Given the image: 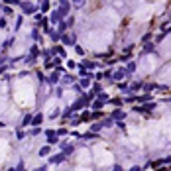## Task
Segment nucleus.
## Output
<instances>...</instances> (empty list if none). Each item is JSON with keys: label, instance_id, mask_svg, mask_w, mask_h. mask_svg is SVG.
I'll return each mask as SVG.
<instances>
[{"label": "nucleus", "instance_id": "obj_28", "mask_svg": "<svg viewBox=\"0 0 171 171\" xmlns=\"http://www.w3.org/2000/svg\"><path fill=\"white\" fill-rule=\"evenodd\" d=\"M49 35H51L53 41H59V40H61V33H59V32H49Z\"/></svg>", "mask_w": 171, "mask_h": 171}, {"label": "nucleus", "instance_id": "obj_29", "mask_svg": "<svg viewBox=\"0 0 171 171\" xmlns=\"http://www.w3.org/2000/svg\"><path fill=\"white\" fill-rule=\"evenodd\" d=\"M120 89V91H124V92H130V87L126 85V83H118V85H116Z\"/></svg>", "mask_w": 171, "mask_h": 171}, {"label": "nucleus", "instance_id": "obj_8", "mask_svg": "<svg viewBox=\"0 0 171 171\" xmlns=\"http://www.w3.org/2000/svg\"><path fill=\"white\" fill-rule=\"evenodd\" d=\"M41 122H43V114H41V112L33 114V118H32V126H33V128H40Z\"/></svg>", "mask_w": 171, "mask_h": 171}, {"label": "nucleus", "instance_id": "obj_16", "mask_svg": "<svg viewBox=\"0 0 171 171\" xmlns=\"http://www.w3.org/2000/svg\"><path fill=\"white\" fill-rule=\"evenodd\" d=\"M85 120H92V112H89V110L81 112V122H85Z\"/></svg>", "mask_w": 171, "mask_h": 171}, {"label": "nucleus", "instance_id": "obj_18", "mask_svg": "<svg viewBox=\"0 0 171 171\" xmlns=\"http://www.w3.org/2000/svg\"><path fill=\"white\" fill-rule=\"evenodd\" d=\"M148 100H151L150 94H142V96H136V102H140V104H144V102H148Z\"/></svg>", "mask_w": 171, "mask_h": 171}, {"label": "nucleus", "instance_id": "obj_1", "mask_svg": "<svg viewBox=\"0 0 171 171\" xmlns=\"http://www.w3.org/2000/svg\"><path fill=\"white\" fill-rule=\"evenodd\" d=\"M91 100H94V96H91V94H81L79 99H77V100H75V102L71 104L73 112H77V110H83V108H85V106L89 104Z\"/></svg>", "mask_w": 171, "mask_h": 171}, {"label": "nucleus", "instance_id": "obj_5", "mask_svg": "<svg viewBox=\"0 0 171 171\" xmlns=\"http://www.w3.org/2000/svg\"><path fill=\"white\" fill-rule=\"evenodd\" d=\"M22 10H24V14H35V10H40V8L30 2H22Z\"/></svg>", "mask_w": 171, "mask_h": 171}, {"label": "nucleus", "instance_id": "obj_27", "mask_svg": "<svg viewBox=\"0 0 171 171\" xmlns=\"http://www.w3.org/2000/svg\"><path fill=\"white\" fill-rule=\"evenodd\" d=\"M32 118H33L32 114H26V116H24V120H22V124H24V126H28V124H32Z\"/></svg>", "mask_w": 171, "mask_h": 171}, {"label": "nucleus", "instance_id": "obj_21", "mask_svg": "<svg viewBox=\"0 0 171 171\" xmlns=\"http://www.w3.org/2000/svg\"><path fill=\"white\" fill-rule=\"evenodd\" d=\"M61 153H65V155H69V153H73V151H75V148H73V145H61Z\"/></svg>", "mask_w": 171, "mask_h": 171}, {"label": "nucleus", "instance_id": "obj_24", "mask_svg": "<svg viewBox=\"0 0 171 171\" xmlns=\"http://www.w3.org/2000/svg\"><path fill=\"white\" fill-rule=\"evenodd\" d=\"M41 55H43V59H51V57H53V55H55V53H53V49H45V51H43V53H41Z\"/></svg>", "mask_w": 171, "mask_h": 171}, {"label": "nucleus", "instance_id": "obj_14", "mask_svg": "<svg viewBox=\"0 0 171 171\" xmlns=\"http://www.w3.org/2000/svg\"><path fill=\"white\" fill-rule=\"evenodd\" d=\"M49 83H51V85H57V81H59V71H55V73H51V75H49Z\"/></svg>", "mask_w": 171, "mask_h": 171}, {"label": "nucleus", "instance_id": "obj_3", "mask_svg": "<svg viewBox=\"0 0 171 171\" xmlns=\"http://www.w3.org/2000/svg\"><path fill=\"white\" fill-rule=\"evenodd\" d=\"M65 161H67L65 153H55V155L49 158V163H51V165H61V163H65Z\"/></svg>", "mask_w": 171, "mask_h": 171}, {"label": "nucleus", "instance_id": "obj_43", "mask_svg": "<svg viewBox=\"0 0 171 171\" xmlns=\"http://www.w3.org/2000/svg\"><path fill=\"white\" fill-rule=\"evenodd\" d=\"M116 124H118L120 130H124V132H126V124H124V122H116Z\"/></svg>", "mask_w": 171, "mask_h": 171}, {"label": "nucleus", "instance_id": "obj_10", "mask_svg": "<svg viewBox=\"0 0 171 171\" xmlns=\"http://www.w3.org/2000/svg\"><path fill=\"white\" fill-rule=\"evenodd\" d=\"M45 136H47V142H49V144H55V142H57L55 130H45Z\"/></svg>", "mask_w": 171, "mask_h": 171}, {"label": "nucleus", "instance_id": "obj_19", "mask_svg": "<svg viewBox=\"0 0 171 171\" xmlns=\"http://www.w3.org/2000/svg\"><path fill=\"white\" fill-rule=\"evenodd\" d=\"M100 128H104V126H102V122H96V124H92V126H91V130H89V132H91V134H96Z\"/></svg>", "mask_w": 171, "mask_h": 171}, {"label": "nucleus", "instance_id": "obj_33", "mask_svg": "<svg viewBox=\"0 0 171 171\" xmlns=\"http://www.w3.org/2000/svg\"><path fill=\"white\" fill-rule=\"evenodd\" d=\"M126 71H128V75H130V73H134V71H136V63H128Z\"/></svg>", "mask_w": 171, "mask_h": 171}, {"label": "nucleus", "instance_id": "obj_30", "mask_svg": "<svg viewBox=\"0 0 171 171\" xmlns=\"http://www.w3.org/2000/svg\"><path fill=\"white\" fill-rule=\"evenodd\" d=\"M49 6H51L49 2H41V4H40V10H41V12H47V10H49Z\"/></svg>", "mask_w": 171, "mask_h": 171}, {"label": "nucleus", "instance_id": "obj_35", "mask_svg": "<svg viewBox=\"0 0 171 171\" xmlns=\"http://www.w3.org/2000/svg\"><path fill=\"white\" fill-rule=\"evenodd\" d=\"M100 116H102V112H100V110H94V112H92V120H99Z\"/></svg>", "mask_w": 171, "mask_h": 171}, {"label": "nucleus", "instance_id": "obj_13", "mask_svg": "<svg viewBox=\"0 0 171 171\" xmlns=\"http://www.w3.org/2000/svg\"><path fill=\"white\" fill-rule=\"evenodd\" d=\"M165 163H171V158H165V159H158V161H153V167H161V165H165Z\"/></svg>", "mask_w": 171, "mask_h": 171}, {"label": "nucleus", "instance_id": "obj_6", "mask_svg": "<svg viewBox=\"0 0 171 171\" xmlns=\"http://www.w3.org/2000/svg\"><path fill=\"white\" fill-rule=\"evenodd\" d=\"M61 41H63L65 45H77L75 35H69V33H63V35H61Z\"/></svg>", "mask_w": 171, "mask_h": 171}, {"label": "nucleus", "instance_id": "obj_38", "mask_svg": "<svg viewBox=\"0 0 171 171\" xmlns=\"http://www.w3.org/2000/svg\"><path fill=\"white\" fill-rule=\"evenodd\" d=\"M81 87H91V79H81Z\"/></svg>", "mask_w": 171, "mask_h": 171}, {"label": "nucleus", "instance_id": "obj_41", "mask_svg": "<svg viewBox=\"0 0 171 171\" xmlns=\"http://www.w3.org/2000/svg\"><path fill=\"white\" fill-rule=\"evenodd\" d=\"M112 171H124V167H122V165H114V167H112Z\"/></svg>", "mask_w": 171, "mask_h": 171}, {"label": "nucleus", "instance_id": "obj_25", "mask_svg": "<svg viewBox=\"0 0 171 171\" xmlns=\"http://www.w3.org/2000/svg\"><path fill=\"white\" fill-rule=\"evenodd\" d=\"M81 67H85V69H94V67H96V63H92V61H83V63H81Z\"/></svg>", "mask_w": 171, "mask_h": 171}, {"label": "nucleus", "instance_id": "obj_20", "mask_svg": "<svg viewBox=\"0 0 171 171\" xmlns=\"http://www.w3.org/2000/svg\"><path fill=\"white\" fill-rule=\"evenodd\" d=\"M140 89H144V83L142 81H136V83H132L130 91H140Z\"/></svg>", "mask_w": 171, "mask_h": 171}, {"label": "nucleus", "instance_id": "obj_31", "mask_svg": "<svg viewBox=\"0 0 171 171\" xmlns=\"http://www.w3.org/2000/svg\"><path fill=\"white\" fill-rule=\"evenodd\" d=\"M71 114H73V108L69 106V108H65V110H63V118H71Z\"/></svg>", "mask_w": 171, "mask_h": 171}, {"label": "nucleus", "instance_id": "obj_26", "mask_svg": "<svg viewBox=\"0 0 171 171\" xmlns=\"http://www.w3.org/2000/svg\"><path fill=\"white\" fill-rule=\"evenodd\" d=\"M96 99H99V100H102V102H110V96H108L106 92H100V94L96 96Z\"/></svg>", "mask_w": 171, "mask_h": 171}, {"label": "nucleus", "instance_id": "obj_9", "mask_svg": "<svg viewBox=\"0 0 171 171\" xmlns=\"http://www.w3.org/2000/svg\"><path fill=\"white\" fill-rule=\"evenodd\" d=\"M124 77H128V71H124V69H120V71L112 73V79H114V81H122Z\"/></svg>", "mask_w": 171, "mask_h": 171}, {"label": "nucleus", "instance_id": "obj_15", "mask_svg": "<svg viewBox=\"0 0 171 171\" xmlns=\"http://www.w3.org/2000/svg\"><path fill=\"white\" fill-rule=\"evenodd\" d=\"M49 153H51V145H43V148L40 150V155H41V158H47Z\"/></svg>", "mask_w": 171, "mask_h": 171}, {"label": "nucleus", "instance_id": "obj_22", "mask_svg": "<svg viewBox=\"0 0 171 171\" xmlns=\"http://www.w3.org/2000/svg\"><path fill=\"white\" fill-rule=\"evenodd\" d=\"M38 51H40V49H38V45H32V47H30V53H32L30 57H32V59H35V57L40 55V53H38Z\"/></svg>", "mask_w": 171, "mask_h": 171}, {"label": "nucleus", "instance_id": "obj_45", "mask_svg": "<svg viewBox=\"0 0 171 171\" xmlns=\"http://www.w3.org/2000/svg\"><path fill=\"white\" fill-rule=\"evenodd\" d=\"M8 171H14V169H8Z\"/></svg>", "mask_w": 171, "mask_h": 171}, {"label": "nucleus", "instance_id": "obj_34", "mask_svg": "<svg viewBox=\"0 0 171 171\" xmlns=\"http://www.w3.org/2000/svg\"><path fill=\"white\" fill-rule=\"evenodd\" d=\"M110 102L114 106H122V102H124V100H122V99H110Z\"/></svg>", "mask_w": 171, "mask_h": 171}, {"label": "nucleus", "instance_id": "obj_4", "mask_svg": "<svg viewBox=\"0 0 171 171\" xmlns=\"http://www.w3.org/2000/svg\"><path fill=\"white\" fill-rule=\"evenodd\" d=\"M69 10H71V2H61V4H59V10H57V12H59L61 20H63L67 14H69Z\"/></svg>", "mask_w": 171, "mask_h": 171}, {"label": "nucleus", "instance_id": "obj_37", "mask_svg": "<svg viewBox=\"0 0 171 171\" xmlns=\"http://www.w3.org/2000/svg\"><path fill=\"white\" fill-rule=\"evenodd\" d=\"M112 124H114V120H112V118H108V120H102V126H108V128H110Z\"/></svg>", "mask_w": 171, "mask_h": 171}, {"label": "nucleus", "instance_id": "obj_12", "mask_svg": "<svg viewBox=\"0 0 171 171\" xmlns=\"http://www.w3.org/2000/svg\"><path fill=\"white\" fill-rule=\"evenodd\" d=\"M53 53H59V55H61V59H63V57H67L65 47H63V45H55V47H53Z\"/></svg>", "mask_w": 171, "mask_h": 171}, {"label": "nucleus", "instance_id": "obj_44", "mask_svg": "<svg viewBox=\"0 0 171 171\" xmlns=\"http://www.w3.org/2000/svg\"><path fill=\"white\" fill-rule=\"evenodd\" d=\"M14 171H24V163H20V165H18V167H16Z\"/></svg>", "mask_w": 171, "mask_h": 171}, {"label": "nucleus", "instance_id": "obj_11", "mask_svg": "<svg viewBox=\"0 0 171 171\" xmlns=\"http://www.w3.org/2000/svg\"><path fill=\"white\" fill-rule=\"evenodd\" d=\"M161 89H163V87H158L155 85V83H144V91H161Z\"/></svg>", "mask_w": 171, "mask_h": 171}, {"label": "nucleus", "instance_id": "obj_40", "mask_svg": "<svg viewBox=\"0 0 171 171\" xmlns=\"http://www.w3.org/2000/svg\"><path fill=\"white\" fill-rule=\"evenodd\" d=\"M71 124H73V126H79V124H81V118H73Z\"/></svg>", "mask_w": 171, "mask_h": 171}, {"label": "nucleus", "instance_id": "obj_7", "mask_svg": "<svg viewBox=\"0 0 171 171\" xmlns=\"http://www.w3.org/2000/svg\"><path fill=\"white\" fill-rule=\"evenodd\" d=\"M110 116H112V120H116V122H122V120L126 118V112H124V110H120V108H116V110L112 112Z\"/></svg>", "mask_w": 171, "mask_h": 171}, {"label": "nucleus", "instance_id": "obj_17", "mask_svg": "<svg viewBox=\"0 0 171 171\" xmlns=\"http://www.w3.org/2000/svg\"><path fill=\"white\" fill-rule=\"evenodd\" d=\"M104 104H106V102H102V100H99V99H96L94 102H92V112H94V110H100V108H102Z\"/></svg>", "mask_w": 171, "mask_h": 171}, {"label": "nucleus", "instance_id": "obj_2", "mask_svg": "<svg viewBox=\"0 0 171 171\" xmlns=\"http://www.w3.org/2000/svg\"><path fill=\"white\" fill-rule=\"evenodd\" d=\"M155 106H158L155 102H150V104H145V106H134V112H140V114H150Z\"/></svg>", "mask_w": 171, "mask_h": 171}, {"label": "nucleus", "instance_id": "obj_39", "mask_svg": "<svg viewBox=\"0 0 171 171\" xmlns=\"http://www.w3.org/2000/svg\"><path fill=\"white\" fill-rule=\"evenodd\" d=\"M63 83H65V85L67 83H73V77L71 75H65V77H63Z\"/></svg>", "mask_w": 171, "mask_h": 171}, {"label": "nucleus", "instance_id": "obj_42", "mask_svg": "<svg viewBox=\"0 0 171 171\" xmlns=\"http://www.w3.org/2000/svg\"><path fill=\"white\" fill-rule=\"evenodd\" d=\"M130 171H142V167H140V165H132Z\"/></svg>", "mask_w": 171, "mask_h": 171}, {"label": "nucleus", "instance_id": "obj_32", "mask_svg": "<svg viewBox=\"0 0 171 171\" xmlns=\"http://www.w3.org/2000/svg\"><path fill=\"white\" fill-rule=\"evenodd\" d=\"M55 134H57V136H67L69 130H67V128H59V130H55Z\"/></svg>", "mask_w": 171, "mask_h": 171}, {"label": "nucleus", "instance_id": "obj_36", "mask_svg": "<svg viewBox=\"0 0 171 171\" xmlns=\"http://www.w3.org/2000/svg\"><path fill=\"white\" fill-rule=\"evenodd\" d=\"M75 51H77V55H85V49L81 45H75Z\"/></svg>", "mask_w": 171, "mask_h": 171}, {"label": "nucleus", "instance_id": "obj_23", "mask_svg": "<svg viewBox=\"0 0 171 171\" xmlns=\"http://www.w3.org/2000/svg\"><path fill=\"white\" fill-rule=\"evenodd\" d=\"M40 134H41V128H33V126L30 128V136H32V138H35V136H40Z\"/></svg>", "mask_w": 171, "mask_h": 171}]
</instances>
